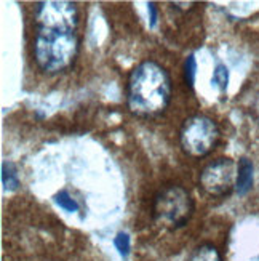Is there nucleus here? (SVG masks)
Returning a JSON list of instances; mask_svg holds the SVG:
<instances>
[{
	"instance_id": "f257e3e1",
	"label": "nucleus",
	"mask_w": 259,
	"mask_h": 261,
	"mask_svg": "<svg viewBox=\"0 0 259 261\" xmlns=\"http://www.w3.org/2000/svg\"><path fill=\"white\" fill-rule=\"evenodd\" d=\"M171 77L157 61L146 60L131 71L127 85V103L131 114L144 119L162 116L171 103Z\"/></svg>"
},
{
	"instance_id": "f03ea898",
	"label": "nucleus",
	"mask_w": 259,
	"mask_h": 261,
	"mask_svg": "<svg viewBox=\"0 0 259 261\" xmlns=\"http://www.w3.org/2000/svg\"><path fill=\"white\" fill-rule=\"evenodd\" d=\"M80 39L77 31L37 28L34 40V58L37 66L47 74H60L75 63Z\"/></svg>"
},
{
	"instance_id": "7ed1b4c3",
	"label": "nucleus",
	"mask_w": 259,
	"mask_h": 261,
	"mask_svg": "<svg viewBox=\"0 0 259 261\" xmlns=\"http://www.w3.org/2000/svg\"><path fill=\"white\" fill-rule=\"evenodd\" d=\"M195 203L190 192L179 185L162 188L154 197L152 217L166 229H179L190 221Z\"/></svg>"
},
{
	"instance_id": "20e7f679",
	"label": "nucleus",
	"mask_w": 259,
	"mask_h": 261,
	"mask_svg": "<svg viewBox=\"0 0 259 261\" xmlns=\"http://www.w3.org/2000/svg\"><path fill=\"white\" fill-rule=\"evenodd\" d=\"M219 140L221 130L218 123L204 114L186 119L181 132H179V141H181L183 151L194 159L208 155L218 146Z\"/></svg>"
},
{
	"instance_id": "39448f33",
	"label": "nucleus",
	"mask_w": 259,
	"mask_h": 261,
	"mask_svg": "<svg viewBox=\"0 0 259 261\" xmlns=\"http://www.w3.org/2000/svg\"><path fill=\"white\" fill-rule=\"evenodd\" d=\"M237 165L227 157L210 162L200 173V186L211 197H226L235 189Z\"/></svg>"
},
{
	"instance_id": "423d86ee",
	"label": "nucleus",
	"mask_w": 259,
	"mask_h": 261,
	"mask_svg": "<svg viewBox=\"0 0 259 261\" xmlns=\"http://www.w3.org/2000/svg\"><path fill=\"white\" fill-rule=\"evenodd\" d=\"M37 28L48 29H71L77 31L78 11L75 4L67 0H47L36 7Z\"/></svg>"
},
{
	"instance_id": "0eeeda50",
	"label": "nucleus",
	"mask_w": 259,
	"mask_h": 261,
	"mask_svg": "<svg viewBox=\"0 0 259 261\" xmlns=\"http://www.w3.org/2000/svg\"><path fill=\"white\" fill-rule=\"evenodd\" d=\"M253 172L254 167L250 159L242 157L237 167V183H235V191L239 196L248 194L253 188Z\"/></svg>"
},
{
	"instance_id": "6e6552de",
	"label": "nucleus",
	"mask_w": 259,
	"mask_h": 261,
	"mask_svg": "<svg viewBox=\"0 0 259 261\" xmlns=\"http://www.w3.org/2000/svg\"><path fill=\"white\" fill-rule=\"evenodd\" d=\"M187 261H222L221 252L213 244H202L195 247Z\"/></svg>"
},
{
	"instance_id": "1a4fd4ad",
	"label": "nucleus",
	"mask_w": 259,
	"mask_h": 261,
	"mask_svg": "<svg viewBox=\"0 0 259 261\" xmlns=\"http://www.w3.org/2000/svg\"><path fill=\"white\" fill-rule=\"evenodd\" d=\"M2 185L5 191H16L19 188V176L18 168L11 162L2 164Z\"/></svg>"
},
{
	"instance_id": "9d476101",
	"label": "nucleus",
	"mask_w": 259,
	"mask_h": 261,
	"mask_svg": "<svg viewBox=\"0 0 259 261\" xmlns=\"http://www.w3.org/2000/svg\"><path fill=\"white\" fill-rule=\"evenodd\" d=\"M54 202L66 212H71V213L78 212V203L75 202V199L71 197V194L67 191H60L58 194L54 196Z\"/></svg>"
},
{
	"instance_id": "9b49d317",
	"label": "nucleus",
	"mask_w": 259,
	"mask_h": 261,
	"mask_svg": "<svg viewBox=\"0 0 259 261\" xmlns=\"http://www.w3.org/2000/svg\"><path fill=\"white\" fill-rule=\"evenodd\" d=\"M213 84H215L221 92L227 88L229 84V69L224 64H218L215 67V72H213Z\"/></svg>"
},
{
	"instance_id": "f8f14e48",
	"label": "nucleus",
	"mask_w": 259,
	"mask_h": 261,
	"mask_svg": "<svg viewBox=\"0 0 259 261\" xmlns=\"http://www.w3.org/2000/svg\"><path fill=\"white\" fill-rule=\"evenodd\" d=\"M195 74H197V61L194 55H189L184 63V81L189 87H194L195 82Z\"/></svg>"
},
{
	"instance_id": "ddd939ff",
	"label": "nucleus",
	"mask_w": 259,
	"mask_h": 261,
	"mask_svg": "<svg viewBox=\"0 0 259 261\" xmlns=\"http://www.w3.org/2000/svg\"><path fill=\"white\" fill-rule=\"evenodd\" d=\"M114 245L116 248L119 250V253L123 256V258H127L130 255V248H131V242H130V236L125 234V232H119L117 237L114 239Z\"/></svg>"
},
{
	"instance_id": "4468645a",
	"label": "nucleus",
	"mask_w": 259,
	"mask_h": 261,
	"mask_svg": "<svg viewBox=\"0 0 259 261\" xmlns=\"http://www.w3.org/2000/svg\"><path fill=\"white\" fill-rule=\"evenodd\" d=\"M148 8H149V19H151V28H155L157 24V7L154 2H149L148 4Z\"/></svg>"
}]
</instances>
